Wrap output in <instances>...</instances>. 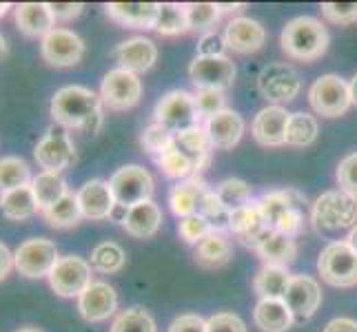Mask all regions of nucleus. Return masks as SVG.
Returning a JSON list of instances; mask_svg holds the SVG:
<instances>
[{"label": "nucleus", "instance_id": "f257e3e1", "mask_svg": "<svg viewBox=\"0 0 357 332\" xmlns=\"http://www.w3.org/2000/svg\"><path fill=\"white\" fill-rule=\"evenodd\" d=\"M102 100L96 91L80 87V84H67L58 89L52 97V118L58 127L82 133H98L102 127Z\"/></svg>", "mask_w": 357, "mask_h": 332}, {"label": "nucleus", "instance_id": "f03ea898", "mask_svg": "<svg viewBox=\"0 0 357 332\" xmlns=\"http://www.w3.org/2000/svg\"><path fill=\"white\" fill-rule=\"evenodd\" d=\"M328 31L322 22L313 16H298L284 24L280 35L282 52L291 60H300V63H313V60L322 58L328 49Z\"/></svg>", "mask_w": 357, "mask_h": 332}, {"label": "nucleus", "instance_id": "7ed1b4c3", "mask_svg": "<svg viewBox=\"0 0 357 332\" xmlns=\"http://www.w3.org/2000/svg\"><path fill=\"white\" fill-rule=\"evenodd\" d=\"M311 221L319 232L353 228L357 221V198L344 191H326L311 208Z\"/></svg>", "mask_w": 357, "mask_h": 332}, {"label": "nucleus", "instance_id": "20e7f679", "mask_svg": "<svg viewBox=\"0 0 357 332\" xmlns=\"http://www.w3.org/2000/svg\"><path fill=\"white\" fill-rule=\"evenodd\" d=\"M317 273L328 286L353 288L357 286V253L349 242H331L317 257Z\"/></svg>", "mask_w": 357, "mask_h": 332}, {"label": "nucleus", "instance_id": "39448f33", "mask_svg": "<svg viewBox=\"0 0 357 332\" xmlns=\"http://www.w3.org/2000/svg\"><path fill=\"white\" fill-rule=\"evenodd\" d=\"M155 125L169 129L171 133H180L184 129L198 127L200 125V113L195 106L193 93L184 89H174L160 97V102L155 104L153 111Z\"/></svg>", "mask_w": 357, "mask_h": 332}, {"label": "nucleus", "instance_id": "423d86ee", "mask_svg": "<svg viewBox=\"0 0 357 332\" xmlns=\"http://www.w3.org/2000/svg\"><path fill=\"white\" fill-rule=\"evenodd\" d=\"M109 189H112L116 204L122 208H131L135 204L149 202L153 195V177L140 164L120 166L116 173L109 177Z\"/></svg>", "mask_w": 357, "mask_h": 332}, {"label": "nucleus", "instance_id": "0eeeda50", "mask_svg": "<svg viewBox=\"0 0 357 332\" xmlns=\"http://www.w3.org/2000/svg\"><path fill=\"white\" fill-rule=\"evenodd\" d=\"M309 102L313 111L322 118H340L351 109V91L349 82L335 76V73H326L319 76L309 89Z\"/></svg>", "mask_w": 357, "mask_h": 332}, {"label": "nucleus", "instance_id": "6e6552de", "mask_svg": "<svg viewBox=\"0 0 357 332\" xmlns=\"http://www.w3.org/2000/svg\"><path fill=\"white\" fill-rule=\"evenodd\" d=\"M58 260V246L47 237H31L14 251V268L27 279L49 277Z\"/></svg>", "mask_w": 357, "mask_h": 332}, {"label": "nucleus", "instance_id": "1a4fd4ad", "mask_svg": "<svg viewBox=\"0 0 357 332\" xmlns=\"http://www.w3.org/2000/svg\"><path fill=\"white\" fill-rule=\"evenodd\" d=\"M300 89H302L300 73L291 65L271 63V65L262 67V71L257 73V91H260L264 100L271 102L273 106L295 100Z\"/></svg>", "mask_w": 357, "mask_h": 332}, {"label": "nucleus", "instance_id": "9d476101", "mask_svg": "<svg viewBox=\"0 0 357 332\" xmlns=\"http://www.w3.org/2000/svg\"><path fill=\"white\" fill-rule=\"evenodd\" d=\"M91 264L87 260H82L78 255H67V257H60L56 262V266L52 268V273H49V286L52 290L58 294V297H65V299H71V297H80L91 284Z\"/></svg>", "mask_w": 357, "mask_h": 332}, {"label": "nucleus", "instance_id": "9b49d317", "mask_svg": "<svg viewBox=\"0 0 357 332\" xmlns=\"http://www.w3.org/2000/svg\"><path fill=\"white\" fill-rule=\"evenodd\" d=\"M142 97V80L138 73L127 69H112L102 78L100 100L112 111H129L140 102Z\"/></svg>", "mask_w": 357, "mask_h": 332}, {"label": "nucleus", "instance_id": "f8f14e48", "mask_svg": "<svg viewBox=\"0 0 357 332\" xmlns=\"http://www.w3.org/2000/svg\"><path fill=\"white\" fill-rule=\"evenodd\" d=\"M236 63L229 56H195L189 67V78L195 89L227 91L236 82Z\"/></svg>", "mask_w": 357, "mask_h": 332}, {"label": "nucleus", "instance_id": "ddd939ff", "mask_svg": "<svg viewBox=\"0 0 357 332\" xmlns=\"http://www.w3.org/2000/svg\"><path fill=\"white\" fill-rule=\"evenodd\" d=\"M40 56L47 65L58 69L76 67L84 56V40L76 31L56 27L40 40Z\"/></svg>", "mask_w": 357, "mask_h": 332}, {"label": "nucleus", "instance_id": "4468645a", "mask_svg": "<svg viewBox=\"0 0 357 332\" xmlns=\"http://www.w3.org/2000/svg\"><path fill=\"white\" fill-rule=\"evenodd\" d=\"M33 157L43 171L60 173V171H65L67 166L76 162V146H73L69 133L49 129L38 140V144H36Z\"/></svg>", "mask_w": 357, "mask_h": 332}, {"label": "nucleus", "instance_id": "2eb2a0df", "mask_svg": "<svg viewBox=\"0 0 357 332\" xmlns=\"http://www.w3.org/2000/svg\"><path fill=\"white\" fill-rule=\"evenodd\" d=\"M229 232H233L244 246H249V248H257L273 228L266 221V217L262 215L260 206H257V200L255 202H249L236 211H231L229 215Z\"/></svg>", "mask_w": 357, "mask_h": 332}, {"label": "nucleus", "instance_id": "dca6fc26", "mask_svg": "<svg viewBox=\"0 0 357 332\" xmlns=\"http://www.w3.org/2000/svg\"><path fill=\"white\" fill-rule=\"evenodd\" d=\"M282 301L289 306L295 322H309L322 303V288H319L317 279L309 275H295L291 277V284Z\"/></svg>", "mask_w": 357, "mask_h": 332}, {"label": "nucleus", "instance_id": "f3484780", "mask_svg": "<svg viewBox=\"0 0 357 332\" xmlns=\"http://www.w3.org/2000/svg\"><path fill=\"white\" fill-rule=\"evenodd\" d=\"M118 310V294L116 288L107 281H91L78 297V313L84 322L100 324L114 317Z\"/></svg>", "mask_w": 357, "mask_h": 332}, {"label": "nucleus", "instance_id": "a211bd4d", "mask_svg": "<svg viewBox=\"0 0 357 332\" xmlns=\"http://www.w3.org/2000/svg\"><path fill=\"white\" fill-rule=\"evenodd\" d=\"M76 200L82 211V217L91 219V221L109 219L114 215V208L118 206L112 189H109V182H105V180L84 182L76 191Z\"/></svg>", "mask_w": 357, "mask_h": 332}, {"label": "nucleus", "instance_id": "6ab92c4d", "mask_svg": "<svg viewBox=\"0 0 357 332\" xmlns=\"http://www.w3.org/2000/svg\"><path fill=\"white\" fill-rule=\"evenodd\" d=\"M222 40L225 47L236 54H255L260 52L266 40V29L262 27V22L246 16H238L227 24Z\"/></svg>", "mask_w": 357, "mask_h": 332}, {"label": "nucleus", "instance_id": "aec40b11", "mask_svg": "<svg viewBox=\"0 0 357 332\" xmlns=\"http://www.w3.org/2000/svg\"><path fill=\"white\" fill-rule=\"evenodd\" d=\"M204 131H206V138L211 142L213 149L229 151L233 146H238V142L242 140L244 120L238 111L225 109V111H220V113L206 118Z\"/></svg>", "mask_w": 357, "mask_h": 332}, {"label": "nucleus", "instance_id": "412c9836", "mask_svg": "<svg viewBox=\"0 0 357 332\" xmlns=\"http://www.w3.org/2000/svg\"><path fill=\"white\" fill-rule=\"evenodd\" d=\"M289 118L291 113L284 106L268 104L262 111H257V116L253 118V125H251V133L255 142L262 146H282L284 144Z\"/></svg>", "mask_w": 357, "mask_h": 332}, {"label": "nucleus", "instance_id": "4be33fe9", "mask_svg": "<svg viewBox=\"0 0 357 332\" xmlns=\"http://www.w3.org/2000/svg\"><path fill=\"white\" fill-rule=\"evenodd\" d=\"M114 58L120 69H127L131 73H144L155 65L158 47L144 35H135V38H129L116 47Z\"/></svg>", "mask_w": 357, "mask_h": 332}, {"label": "nucleus", "instance_id": "5701e85b", "mask_svg": "<svg viewBox=\"0 0 357 332\" xmlns=\"http://www.w3.org/2000/svg\"><path fill=\"white\" fill-rule=\"evenodd\" d=\"M120 224L131 237L135 239H149L162 226V208L153 200L135 204L131 208H125V215L120 217Z\"/></svg>", "mask_w": 357, "mask_h": 332}, {"label": "nucleus", "instance_id": "b1692460", "mask_svg": "<svg viewBox=\"0 0 357 332\" xmlns=\"http://www.w3.org/2000/svg\"><path fill=\"white\" fill-rule=\"evenodd\" d=\"M14 18L18 29L27 38H45L56 29V18L49 3H20L14 7Z\"/></svg>", "mask_w": 357, "mask_h": 332}, {"label": "nucleus", "instance_id": "393cba45", "mask_svg": "<svg viewBox=\"0 0 357 332\" xmlns=\"http://www.w3.org/2000/svg\"><path fill=\"white\" fill-rule=\"evenodd\" d=\"M107 16L129 29H153L160 14V3H109Z\"/></svg>", "mask_w": 357, "mask_h": 332}, {"label": "nucleus", "instance_id": "a878e982", "mask_svg": "<svg viewBox=\"0 0 357 332\" xmlns=\"http://www.w3.org/2000/svg\"><path fill=\"white\" fill-rule=\"evenodd\" d=\"M206 182L202 180V175H191L187 180L178 182L169 193V204L171 211H174L176 217H189L200 211V202L206 193Z\"/></svg>", "mask_w": 357, "mask_h": 332}, {"label": "nucleus", "instance_id": "bb28decb", "mask_svg": "<svg viewBox=\"0 0 357 332\" xmlns=\"http://www.w3.org/2000/svg\"><path fill=\"white\" fill-rule=\"evenodd\" d=\"M195 264L202 268H222L231 262L233 246L229 242L227 230H211L208 235L195 246Z\"/></svg>", "mask_w": 357, "mask_h": 332}, {"label": "nucleus", "instance_id": "cd10ccee", "mask_svg": "<svg viewBox=\"0 0 357 332\" xmlns=\"http://www.w3.org/2000/svg\"><path fill=\"white\" fill-rule=\"evenodd\" d=\"M253 322L262 332H287L295 319L282 299H260L253 310Z\"/></svg>", "mask_w": 357, "mask_h": 332}, {"label": "nucleus", "instance_id": "c85d7f7f", "mask_svg": "<svg viewBox=\"0 0 357 332\" xmlns=\"http://www.w3.org/2000/svg\"><path fill=\"white\" fill-rule=\"evenodd\" d=\"M255 251H257V255H260L264 266L289 268L295 262V257H298V244H295V239L273 230Z\"/></svg>", "mask_w": 357, "mask_h": 332}, {"label": "nucleus", "instance_id": "c756f323", "mask_svg": "<svg viewBox=\"0 0 357 332\" xmlns=\"http://www.w3.org/2000/svg\"><path fill=\"white\" fill-rule=\"evenodd\" d=\"M306 204V195L300 193L298 189H284V191H271V193H264L260 200H257V206H260L262 215L266 217V221L273 228L275 219L280 215H284L291 208H304Z\"/></svg>", "mask_w": 357, "mask_h": 332}, {"label": "nucleus", "instance_id": "7c9ffc66", "mask_svg": "<svg viewBox=\"0 0 357 332\" xmlns=\"http://www.w3.org/2000/svg\"><path fill=\"white\" fill-rule=\"evenodd\" d=\"M0 213L11 221H24L38 213V204H36L31 184L0 195Z\"/></svg>", "mask_w": 357, "mask_h": 332}, {"label": "nucleus", "instance_id": "2f4dec72", "mask_svg": "<svg viewBox=\"0 0 357 332\" xmlns=\"http://www.w3.org/2000/svg\"><path fill=\"white\" fill-rule=\"evenodd\" d=\"M291 277L293 275L289 273V268L262 266L253 279V290L260 299H282L291 284Z\"/></svg>", "mask_w": 357, "mask_h": 332}, {"label": "nucleus", "instance_id": "473e14b6", "mask_svg": "<svg viewBox=\"0 0 357 332\" xmlns=\"http://www.w3.org/2000/svg\"><path fill=\"white\" fill-rule=\"evenodd\" d=\"M31 191L38 211H47L49 206H54L65 193H69L67 182L60 173H52V171H40L38 175H33L31 180Z\"/></svg>", "mask_w": 357, "mask_h": 332}, {"label": "nucleus", "instance_id": "72a5a7b5", "mask_svg": "<svg viewBox=\"0 0 357 332\" xmlns=\"http://www.w3.org/2000/svg\"><path fill=\"white\" fill-rule=\"evenodd\" d=\"M43 217L52 228H73L76 224H80V219H84L78 206V200H76V193H71V191L65 193L54 206H49L47 211H43Z\"/></svg>", "mask_w": 357, "mask_h": 332}, {"label": "nucleus", "instance_id": "f704fd0d", "mask_svg": "<svg viewBox=\"0 0 357 332\" xmlns=\"http://www.w3.org/2000/svg\"><path fill=\"white\" fill-rule=\"evenodd\" d=\"M91 268L98 270L102 275H114L120 273L127 264V253L120 244L116 242H100L91 251V260H89Z\"/></svg>", "mask_w": 357, "mask_h": 332}, {"label": "nucleus", "instance_id": "c9c22d12", "mask_svg": "<svg viewBox=\"0 0 357 332\" xmlns=\"http://www.w3.org/2000/svg\"><path fill=\"white\" fill-rule=\"evenodd\" d=\"M31 180H33L31 168L22 157L16 155L0 157V195L20 187H27V184H31Z\"/></svg>", "mask_w": 357, "mask_h": 332}, {"label": "nucleus", "instance_id": "e433bc0d", "mask_svg": "<svg viewBox=\"0 0 357 332\" xmlns=\"http://www.w3.org/2000/svg\"><path fill=\"white\" fill-rule=\"evenodd\" d=\"M319 133L317 120L304 111H298V113H291L289 125H287V133H284V144L289 146H309L315 142Z\"/></svg>", "mask_w": 357, "mask_h": 332}, {"label": "nucleus", "instance_id": "4c0bfd02", "mask_svg": "<svg viewBox=\"0 0 357 332\" xmlns=\"http://www.w3.org/2000/svg\"><path fill=\"white\" fill-rule=\"evenodd\" d=\"M160 35H180L191 31L189 18H187V5L178 3H162L160 5V14L153 27Z\"/></svg>", "mask_w": 357, "mask_h": 332}, {"label": "nucleus", "instance_id": "58836bf2", "mask_svg": "<svg viewBox=\"0 0 357 332\" xmlns=\"http://www.w3.org/2000/svg\"><path fill=\"white\" fill-rule=\"evenodd\" d=\"M140 144L142 149L149 153L153 159H160L162 155H167L169 151H174L178 142H176V133H171L169 129L160 127V125H153L146 127L140 135Z\"/></svg>", "mask_w": 357, "mask_h": 332}, {"label": "nucleus", "instance_id": "ea45409f", "mask_svg": "<svg viewBox=\"0 0 357 332\" xmlns=\"http://www.w3.org/2000/svg\"><path fill=\"white\" fill-rule=\"evenodd\" d=\"M215 195H218L220 200H222V204L229 208V211H236V208L253 202V191H251V187L244 180H240V177L222 180L215 187Z\"/></svg>", "mask_w": 357, "mask_h": 332}, {"label": "nucleus", "instance_id": "a19ab883", "mask_svg": "<svg viewBox=\"0 0 357 332\" xmlns=\"http://www.w3.org/2000/svg\"><path fill=\"white\" fill-rule=\"evenodd\" d=\"M109 332H158L153 317L149 315V310L144 308H127L122 310L112 324V330Z\"/></svg>", "mask_w": 357, "mask_h": 332}, {"label": "nucleus", "instance_id": "79ce46f5", "mask_svg": "<svg viewBox=\"0 0 357 332\" xmlns=\"http://www.w3.org/2000/svg\"><path fill=\"white\" fill-rule=\"evenodd\" d=\"M155 164L171 180H180L182 182V180L195 175V159L191 155H187L184 151H180L178 146L174 151H169L167 155H162L160 159H155Z\"/></svg>", "mask_w": 357, "mask_h": 332}, {"label": "nucleus", "instance_id": "37998d69", "mask_svg": "<svg viewBox=\"0 0 357 332\" xmlns=\"http://www.w3.org/2000/svg\"><path fill=\"white\" fill-rule=\"evenodd\" d=\"M176 142H178V149L184 151L187 155H191L193 159L208 157L211 155V149H213L211 142H208V138H206V131L200 125L176 133Z\"/></svg>", "mask_w": 357, "mask_h": 332}, {"label": "nucleus", "instance_id": "c03bdc74", "mask_svg": "<svg viewBox=\"0 0 357 332\" xmlns=\"http://www.w3.org/2000/svg\"><path fill=\"white\" fill-rule=\"evenodd\" d=\"M220 16H222V11H220L215 3H189L187 5L189 27L195 31H202V33L213 31Z\"/></svg>", "mask_w": 357, "mask_h": 332}, {"label": "nucleus", "instance_id": "a18cd8bd", "mask_svg": "<svg viewBox=\"0 0 357 332\" xmlns=\"http://www.w3.org/2000/svg\"><path fill=\"white\" fill-rule=\"evenodd\" d=\"M211 230H215L213 224H211V221H208L204 215H200V213L189 215V217H182V219L178 221V232H180V237H182L184 242H187V244H191V246H198Z\"/></svg>", "mask_w": 357, "mask_h": 332}, {"label": "nucleus", "instance_id": "49530a36", "mask_svg": "<svg viewBox=\"0 0 357 332\" xmlns=\"http://www.w3.org/2000/svg\"><path fill=\"white\" fill-rule=\"evenodd\" d=\"M198 213L204 215L208 221H211L215 230H229V215H231V211L222 204V200L218 198L215 191H206L204 193Z\"/></svg>", "mask_w": 357, "mask_h": 332}, {"label": "nucleus", "instance_id": "de8ad7c7", "mask_svg": "<svg viewBox=\"0 0 357 332\" xmlns=\"http://www.w3.org/2000/svg\"><path fill=\"white\" fill-rule=\"evenodd\" d=\"M195 97V106H198V113L200 118H211L220 111H225V91H218V89H195L193 93Z\"/></svg>", "mask_w": 357, "mask_h": 332}, {"label": "nucleus", "instance_id": "09e8293b", "mask_svg": "<svg viewBox=\"0 0 357 332\" xmlns=\"http://www.w3.org/2000/svg\"><path fill=\"white\" fill-rule=\"evenodd\" d=\"M335 177H337V184H340V191L355 195V198H357V151L347 155L337 164Z\"/></svg>", "mask_w": 357, "mask_h": 332}, {"label": "nucleus", "instance_id": "8fccbe9b", "mask_svg": "<svg viewBox=\"0 0 357 332\" xmlns=\"http://www.w3.org/2000/svg\"><path fill=\"white\" fill-rule=\"evenodd\" d=\"M322 16L333 24L357 22V3H322Z\"/></svg>", "mask_w": 357, "mask_h": 332}, {"label": "nucleus", "instance_id": "3c124183", "mask_svg": "<svg viewBox=\"0 0 357 332\" xmlns=\"http://www.w3.org/2000/svg\"><path fill=\"white\" fill-rule=\"evenodd\" d=\"M206 332H246V324L236 313H215L206 319Z\"/></svg>", "mask_w": 357, "mask_h": 332}, {"label": "nucleus", "instance_id": "603ef678", "mask_svg": "<svg viewBox=\"0 0 357 332\" xmlns=\"http://www.w3.org/2000/svg\"><path fill=\"white\" fill-rule=\"evenodd\" d=\"M169 332H206V319L193 313L178 315L169 326Z\"/></svg>", "mask_w": 357, "mask_h": 332}, {"label": "nucleus", "instance_id": "864d4df0", "mask_svg": "<svg viewBox=\"0 0 357 332\" xmlns=\"http://www.w3.org/2000/svg\"><path fill=\"white\" fill-rule=\"evenodd\" d=\"M225 40L215 31L202 33L198 40V56H222Z\"/></svg>", "mask_w": 357, "mask_h": 332}, {"label": "nucleus", "instance_id": "5fc2aeb1", "mask_svg": "<svg viewBox=\"0 0 357 332\" xmlns=\"http://www.w3.org/2000/svg\"><path fill=\"white\" fill-rule=\"evenodd\" d=\"M49 7H52L56 22H71L73 18H78L84 9L82 3H49Z\"/></svg>", "mask_w": 357, "mask_h": 332}, {"label": "nucleus", "instance_id": "6e6d98bb", "mask_svg": "<svg viewBox=\"0 0 357 332\" xmlns=\"http://www.w3.org/2000/svg\"><path fill=\"white\" fill-rule=\"evenodd\" d=\"M322 332H357V322L351 317H337L328 322Z\"/></svg>", "mask_w": 357, "mask_h": 332}, {"label": "nucleus", "instance_id": "4d7b16f0", "mask_svg": "<svg viewBox=\"0 0 357 332\" xmlns=\"http://www.w3.org/2000/svg\"><path fill=\"white\" fill-rule=\"evenodd\" d=\"M11 270H14V253L0 242V281H5Z\"/></svg>", "mask_w": 357, "mask_h": 332}, {"label": "nucleus", "instance_id": "13d9d810", "mask_svg": "<svg viewBox=\"0 0 357 332\" xmlns=\"http://www.w3.org/2000/svg\"><path fill=\"white\" fill-rule=\"evenodd\" d=\"M218 7H220V11L222 14H233V11H242L246 5L244 3H238V5H229V3H218Z\"/></svg>", "mask_w": 357, "mask_h": 332}, {"label": "nucleus", "instance_id": "bf43d9fd", "mask_svg": "<svg viewBox=\"0 0 357 332\" xmlns=\"http://www.w3.org/2000/svg\"><path fill=\"white\" fill-rule=\"evenodd\" d=\"M349 91H351V102L357 106V73L353 76V80L349 82Z\"/></svg>", "mask_w": 357, "mask_h": 332}, {"label": "nucleus", "instance_id": "052dcab7", "mask_svg": "<svg viewBox=\"0 0 357 332\" xmlns=\"http://www.w3.org/2000/svg\"><path fill=\"white\" fill-rule=\"evenodd\" d=\"M347 242H349V246H351V248H353V251L357 253V226H353V228H351V232H349Z\"/></svg>", "mask_w": 357, "mask_h": 332}, {"label": "nucleus", "instance_id": "680f3d73", "mask_svg": "<svg viewBox=\"0 0 357 332\" xmlns=\"http://www.w3.org/2000/svg\"><path fill=\"white\" fill-rule=\"evenodd\" d=\"M7 56V40H5V35L0 33V60H3Z\"/></svg>", "mask_w": 357, "mask_h": 332}, {"label": "nucleus", "instance_id": "e2e57ef3", "mask_svg": "<svg viewBox=\"0 0 357 332\" xmlns=\"http://www.w3.org/2000/svg\"><path fill=\"white\" fill-rule=\"evenodd\" d=\"M9 9H11V5H9V3H0V18H3Z\"/></svg>", "mask_w": 357, "mask_h": 332}, {"label": "nucleus", "instance_id": "0e129e2a", "mask_svg": "<svg viewBox=\"0 0 357 332\" xmlns=\"http://www.w3.org/2000/svg\"><path fill=\"white\" fill-rule=\"evenodd\" d=\"M16 332H40V330H36V328H20V330H16Z\"/></svg>", "mask_w": 357, "mask_h": 332}]
</instances>
